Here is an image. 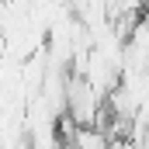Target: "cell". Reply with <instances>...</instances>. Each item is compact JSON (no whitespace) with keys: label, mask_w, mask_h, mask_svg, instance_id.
Instances as JSON below:
<instances>
[{"label":"cell","mask_w":149,"mask_h":149,"mask_svg":"<svg viewBox=\"0 0 149 149\" xmlns=\"http://www.w3.org/2000/svg\"><path fill=\"white\" fill-rule=\"evenodd\" d=\"M146 7H149V0H146Z\"/></svg>","instance_id":"cell-1"}]
</instances>
